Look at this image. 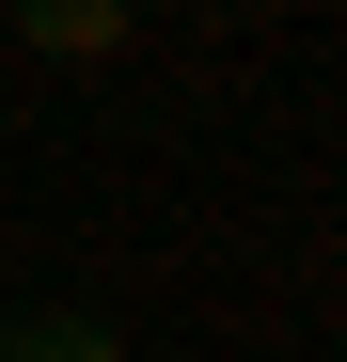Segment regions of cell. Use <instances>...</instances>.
<instances>
[{
  "mask_svg": "<svg viewBox=\"0 0 347 362\" xmlns=\"http://www.w3.org/2000/svg\"><path fill=\"white\" fill-rule=\"evenodd\" d=\"M0 47H47V64H110V47H127V0H0Z\"/></svg>",
  "mask_w": 347,
  "mask_h": 362,
  "instance_id": "1",
  "label": "cell"
},
{
  "mask_svg": "<svg viewBox=\"0 0 347 362\" xmlns=\"http://www.w3.org/2000/svg\"><path fill=\"white\" fill-rule=\"evenodd\" d=\"M0 362H127V331L79 299H32V315H0Z\"/></svg>",
  "mask_w": 347,
  "mask_h": 362,
  "instance_id": "2",
  "label": "cell"
}]
</instances>
